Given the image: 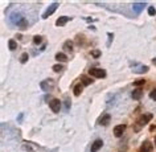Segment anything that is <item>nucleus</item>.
Here are the masks:
<instances>
[{"mask_svg": "<svg viewBox=\"0 0 156 152\" xmlns=\"http://www.w3.org/2000/svg\"><path fill=\"white\" fill-rule=\"evenodd\" d=\"M69 20H72V17H68V16H61L60 19H57L56 25H57V27H62V25H65V24H66V23H68Z\"/></svg>", "mask_w": 156, "mask_h": 152, "instance_id": "obj_11", "label": "nucleus"}, {"mask_svg": "<svg viewBox=\"0 0 156 152\" xmlns=\"http://www.w3.org/2000/svg\"><path fill=\"white\" fill-rule=\"evenodd\" d=\"M23 19H24V17H23L20 13H12V15H11V21H12L13 24H16V25L23 20Z\"/></svg>", "mask_w": 156, "mask_h": 152, "instance_id": "obj_12", "label": "nucleus"}, {"mask_svg": "<svg viewBox=\"0 0 156 152\" xmlns=\"http://www.w3.org/2000/svg\"><path fill=\"white\" fill-rule=\"evenodd\" d=\"M20 61L23 62V64H25V62L28 61V53H23L21 57H20Z\"/></svg>", "mask_w": 156, "mask_h": 152, "instance_id": "obj_20", "label": "nucleus"}, {"mask_svg": "<svg viewBox=\"0 0 156 152\" xmlns=\"http://www.w3.org/2000/svg\"><path fill=\"white\" fill-rule=\"evenodd\" d=\"M151 119H152V115H151V114H144V115H142V116H140V118L138 119V122H136L135 130H136V131L140 130V127H143L144 124H147Z\"/></svg>", "mask_w": 156, "mask_h": 152, "instance_id": "obj_1", "label": "nucleus"}, {"mask_svg": "<svg viewBox=\"0 0 156 152\" xmlns=\"http://www.w3.org/2000/svg\"><path fill=\"white\" fill-rule=\"evenodd\" d=\"M64 49L66 50V52H72L73 50V42L72 41H66L64 44Z\"/></svg>", "mask_w": 156, "mask_h": 152, "instance_id": "obj_17", "label": "nucleus"}, {"mask_svg": "<svg viewBox=\"0 0 156 152\" xmlns=\"http://www.w3.org/2000/svg\"><path fill=\"white\" fill-rule=\"evenodd\" d=\"M91 54H93L94 57H99V56H101V52H99V50H93Z\"/></svg>", "mask_w": 156, "mask_h": 152, "instance_id": "obj_27", "label": "nucleus"}, {"mask_svg": "<svg viewBox=\"0 0 156 152\" xmlns=\"http://www.w3.org/2000/svg\"><path fill=\"white\" fill-rule=\"evenodd\" d=\"M142 95H143V91H142V89H135L134 91H132V98L134 99H140L142 98Z\"/></svg>", "mask_w": 156, "mask_h": 152, "instance_id": "obj_14", "label": "nucleus"}, {"mask_svg": "<svg viewBox=\"0 0 156 152\" xmlns=\"http://www.w3.org/2000/svg\"><path fill=\"white\" fill-rule=\"evenodd\" d=\"M150 97H151V99L156 101V89H155V90H152V91L150 93Z\"/></svg>", "mask_w": 156, "mask_h": 152, "instance_id": "obj_26", "label": "nucleus"}, {"mask_svg": "<svg viewBox=\"0 0 156 152\" xmlns=\"http://www.w3.org/2000/svg\"><path fill=\"white\" fill-rule=\"evenodd\" d=\"M57 7H58V3H53V4H52V5H50V7H49V8H48V9H46V11H45V12H44V15H42V19H48V17L50 16V15H52V13H54V12H56Z\"/></svg>", "mask_w": 156, "mask_h": 152, "instance_id": "obj_5", "label": "nucleus"}, {"mask_svg": "<svg viewBox=\"0 0 156 152\" xmlns=\"http://www.w3.org/2000/svg\"><path fill=\"white\" fill-rule=\"evenodd\" d=\"M82 89H83V86H82L81 83L76 85V87H74V95H76V97H80L81 93H82Z\"/></svg>", "mask_w": 156, "mask_h": 152, "instance_id": "obj_15", "label": "nucleus"}, {"mask_svg": "<svg viewBox=\"0 0 156 152\" xmlns=\"http://www.w3.org/2000/svg\"><path fill=\"white\" fill-rule=\"evenodd\" d=\"M65 106H66V110H69V107H70V103H69V99H66V101H65Z\"/></svg>", "mask_w": 156, "mask_h": 152, "instance_id": "obj_28", "label": "nucleus"}, {"mask_svg": "<svg viewBox=\"0 0 156 152\" xmlns=\"http://www.w3.org/2000/svg\"><path fill=\"white\" fill-rule=\"evenodd\" d=\"M56 60L60 61V62H65V61H68V57H66L65 53H57L56 54Z\"/></svg>", "mask_w": 156, "mask_h": 152, "instance_id": "obj_16", "label": "nucleus"}, {"mask_svg": "<svg viewBox=\"0 0 156 152\" xmlns=\"http://www.w3.org/2000/svg\"><path fill=\"white\" fill-rule=\"evenodd\" d=\"M146 7V3H134V5H132V8L136 13H140L143 11V8Z\"/></svg>", "mask_w": 156, "mask_h": 152, "instance_id": "obj_13", "label": "nucleus"}, {"mask_svg": "<svg viewBox=\"0 0 156 152\" xmlns=\"http://www.w3.org/2000/svg\"><path fill=\"white\" fill-rule=\"evenodd\" d=\"M152 144H151V142H144L143 144H142V147H140V152H152Z\"/></svg>", "mask_w": 156, "mask_h": 152, "instance_id": "obj_10", "label": "nucleus"}, {"mask_svg": "<svg viewBox=\"0 0 156 152\" xmlns=\"http://www.w3.org/2000/svg\"><path fill=\"white\" fill-rule=\"evenodd\" d=\"M110 120H111V116H110V114H103V115L99 118L98 123L101 124V126H107V124L110 123Z\"/></svg>", "mask_w": 156, "mask_h": 152, "instance_id": "obj_8", "label": "nucleus"}, {"mask_svg": "<svg viewBox=\"0 0 156 152\" xmlns=\"http://www.w3.org/2000/svg\"><path fill=\"white\" fill-rule=\"evenodd\" d=\"M124 130H126V124H119V126H115V128H114V135L116 136V138H119V136L123 135Z\"/></svg>", "mask_w": 156, "mask_h": 152, "instance_id": "obj_9", "label": "nucleus"}, {"mask_svg": "<svg viewBox=\"0 0 156 152\" xmlns=\"http://www.w3.org/2000/svg\"><path fill=\"white\" fill-rule=\"evenodd\" d=\"M102 146H103V142L101 139H97V140H94V143L91 144V148H90V151L91 152H98L101 148H102Z\"/></svg>", "mask_w": 156, "mask_h": 152, "instance_id": "obj_6", "label": "nucleus"}, {"mask_svg": "<svg viewBox=\"0 0 156 152\" xmlns=\"http://www.w3.org/2000/svg\"><path fill=\"white\" fill-rule=\"evenodd\" d=\"M41 41H42L41 36H34L33 37V42H34V44H41Z\"/></svg>", "mask_w": 156, "mask_h": 152, "instance_id": "obj_23", "label": "nucleus"}, {"mask_svg": "<svg viewBox=\"0 0 156 152\" xmlns=\"http://www.w3.org/2000/svg\"><path fill=\"white\" fill-rule=\"evenodd\" d=\"M148 13H150L151 16H154V15H156V9L154 7H150V8H148Z\"/></svg>", "mask_w": 156, "mask_h": 152, "instance_id": "obj_24", "label": "nucleus"}, {"mask_svg": "<svg viewBox=\"0 0 156 152\" xmlns=\"http://www.w3.org/2000/svg\"><path fill=\"white\" fill-rule=\"evenodd\" d=\"M53 70H54L56 73H60L61 70H64V66H62V65H54V66H53Z\"/></svg>", "mask_w": 156, "mask_h": 152, "instance_id": "obj_21", "label": "nucleus"}, {"mask_svg": "<svg viewBox=\"0 0 156 152\" xmlns=\"http://www.w3.org/2000/svg\"><path fill=\"white\" fill-rule=\"evenodd\" d=\"M40 86L41 89L44 91H52L53 90V87H54V81L53 80H45V81H42V82L40 83Z\"/></svg>", "mask_w": 156, "mask_h": 152, "instance_id": "obj_2", "label": "nucleus"}, {"mask_svg": "<svg viewBox=\"0 0 156 152\" xmlns=\"http://www.w3.org/2000/svg\"><path fill=\"white\" fill-rule=\"evenodd\" d=\"M144 82H146L144 80H138V81H135L134 82V85L135 86H140V85H144Z\"/></svg>", "mask_w": 156, "mask_h": 152, "instance_id": "obj_25", "label": "nucleus"}, {"mask_svg": "<svg viewBox=\"0 0 156 152\" xmlns=\"http://www.w3.org/2000/svg\"><path fill=\"white\" fill-rule=\"evenodd\" d=\"M27 25H28V23H27V20H25V19H23V20H21V21H20V23H19V24H17V27H20V28H23V29H24Z\"/></svg>", "mask_w": 156, "mask_h": 152, "instance_id": "obj_22", "label": "nucleus"}, {"mask_svg": "<svg viewBox=\"0 0 156 152\" xmlns=\"http://www.w3.org/2000/svg\"><path fill=\"white\" fill-rule=\"evenodd\" d=\"M49 106H50V108H52L53 112H60V108H61L60 99H52L49 102Z\"/></svg>", "mask_w": 156, "mask_h": 152, "instance_id": "obj_4", "label": "nucleus"}, {"mask_svg": "<svg viewBox=\"0 0 156 152\" xmlns=\"http://www.w3.org/2000/svg\"><path fill=\"white\" fill-rule=\"evenodd\" d=\"M154 62H155V64H156V58H155V60H154Z\"/></svg>", "mask_w": 156, "mask_h": 152, "instance_id": "obj_29", "label": "nucleus"}, {"mask_svg": "<svg viewBox=\"0 0 156 152\" xmlns=\"http://www.w3.org/2000/svg\"><path fill=\"white\" fill-rule=\"evenodd\" d=\"M132 66H134V72L135 73H146L148 70V66H144V65H139L136 64V62H134V64H131Z\"/></svg>", "mask_w": 156, "mask_h": 152, "instance_id": "obj_7", "label": "nucleus"}, {"mask_svg": "<svg viewBox=\"0 0 156 152\" xmlns=\"http://www.w3.org/2000/svg\"><path fill=\"white\" fill-rule=\"evenodd\" d=\"M8 45H9V49L11 50H16L17 49V44H16V41H15V40H9Z\"/></svg>", "mask_w": 156, "mask_h": 152, "instance_id": "obj_19", "label": "nucleus"}, {"mask_svg": "<svg viewBox=\"0 0 156 152\" xmlns=\"http://www.w3.org/2000/svg\"><path fill=\"white\" fill-rule=\"evenodd\" d=\"M81 81H82V85H85V86H87V85H90L93 82L91 78H89V77H86V76L81 77Z\"/></svg>", "mask_w": 156, "mask_h": 152, "instance_id": "obj_18", "label": "nucleus"}, {"mask_svg": "<svg viewBox=\"0 0 156 152\" xmlns=\"http://www.w3.org/2000/svg\"><path fill=\"white\" fill-rule=\"evenodd\" d=\"M89 73H90V76L95 77V78H103V77H106V72H105L103 69H98V68L90 69Z\"/></svg>", "mask_w": 156, "mask_h": 152, "instance_id": "obj_3", "label": "nucleus"}]
</instances>
